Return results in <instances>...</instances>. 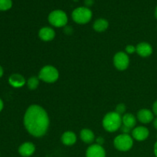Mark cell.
<instances>
[{"label":"cell","instance_id":"cell-27","mask_svg":"<svg viewBox=\"0 0 157 157\" xmlns=\"http://www.w3.org/2000/svg\"><path fill=\"white\" fill-rule=\"evenodd\" d=\"M154 154L155 156H156V157H157V142L154 145Z\"/></svg>","mask_w":157,"mask_h":157},{"label":"cell","instance_id":"cell-15","mask_svg":"<svg viewBox=\"0 0 157 157\" xmlns=\"http://www.w3.org/2000/svg\"><path fill=\"white\" fill-rule=\"evenodd\" d=\"M61 142L65 146H72L76 143L77 136L74 132L66 131L61 136Z\"/></svg>","mask_w":157,"mask_h":157},{"label":"cell","instance_id":"cell-32","mask_svg":"<svg viewBox=\"0 0 157 157\" xmlns=\"http://www.w3.org/2000/svg\"><path fill=\"white\" fill-rule=\"evenodd\" d=\"M73 1H75V2H77V1H78V0H73Z\"/></svg>","mask_w":157,"mask_h":157},{"label":"cell","instance_id":"cell-5","mask_svg":"<svg viewBox=\"0 0 157 157\" xmlns=\"http://www.w3.org/2000/svg\"><path fill=\"white\" fill-rule=\"evenodd\" d=\"M48 19L49 23L52 25L55 26L56 28H61L66 26L67 21H68L67 14L64 11L59 10V9L52 11L48 15Z\"/></svg>","mask_w":157,"mask_h":157},{"label":"cell","instance_id":"cell-18","mask_svg":"<svg viewBox=\"0 0 157 157\" xmlns=\"http://www.w3.org/2000/svg\"><path fill=\"white\" fill-rule=\"evenodd\" d=\"M122 123L123 125L129 127L130 129H132L135 127L136 124V117L132 113H126L123 116Z\"/></svg>","mask_w":157,"mask_h":157},{"label":"cell","instance_id":"cell-24","mask_svg":"<svg viewBox=\"0 0 157 157\" xmlns=\"http://www.w3.org/2000/svg\"><path fill=\"white\" fill-rule=\"evenodd\" d=\"M94 3V0H84V5H85V7H90L92 6Z\"/></svg>","mask_w":157,"mask_h":157},{"label":"cell","instance_id":"cell-17","mask_svg":"<svg viewBox=\"0 0 157 157\" xmlns=\"http://www.w3.org/2000/svg\"><path fill=\"white\" fill-rule=\"evenodd\" d=\"M109 26V23L105 18H98L94 22L93 28L98 32H105Z\"/></svg>","mask_w":157,"mask_h":157},{"label":"cell","instance_id":"cell-31","mask_svg":"<svg viewBox=\"0 0 157 157\" xmlns=\"http://www.w3.org/2000/svg\"><path fill=\"white\" fill-rule=\"evenodd\" d=\"M155 17H156V18L157 19V6L156 7V9H155Z\"/></svg>","mask_w":157,"mask_h":157},{"label":"cell","instance_id":"cell-16","mask_svg":"<svg viewBox=\"0 0 157 157\" xmlns=\"http://www.w3.org/2000/svg\"><path fill=\"white\" fill-rule=\"evenodd\" d=\"M80 136H81V140L85 144H91L95 140L94 133L90 129H83L80 133Z\"/></svg>","mask_w":157,"mask_h":157},{"label":"cell","instance_id":"cell-19","mask_svg":"<svg viewBox=\"0 0 157 157\" xmlns=\"http://www.w3.org/2000/svg\"><path fill=\"white\" fill-rule=\"evenodd\" d=\"M39 78L35 76L29 78L28 79L27 82H26L29 89H30V90H35L36 88H38V85H39Z\"/></svg>","mask_w":157,"mask_h":157},{"label":"cell","instance_id":"cell-21","mask_svg":"<svg viewBox=\"0 0 157 157\" xmlns=\"http://www.w3.org/2000/svg\"><path fill=\"white\" fill-rule=\"evenodd\" d=\"M126 111V106L124 104H119L116 107V110L115 112L117 113L118 114H120L121 116V114L124 113V112Z\"/></svg>","mask_w":157,"mask_h":157},{"label":"cell","instance_id":"cell-25","mask_svg":"<svg viewBox=\"0 0 157 157\" xmlns=\"http://www.w3.org/2000/svg\"><path fill=\"white\" fill-rule=\"evenodd\" d=\"M96 142H97L96 144H98V145H100V146H102L103 144H104V139L103 137L99 136V137L97 138Z\"/></svg>","mask_w":157,"mask_h":157},{"label":"cell","instance_id":"cell-6","mask_svg":"<svg viewBox=\"0 0 157 157\" xmlns=\"http://www.w3.org/2000/svg\"><path fill=\"white\" fill-rule=\"evenodd\" d=\"M113 145L117 150L121 152L129 151L133 147V138L129 134H121L114 138Z\"/></svg>","mask_w":157,"mask_h":157},{"label":"cell","instance_id":"cell-20","mask_svg":"<svg viewBox=\"0 0 157 157\" xmlns=\"http://www.w3.org/2000/svg\"><path fill=\"white\" fill-rule=\"evenodd\" d=\"M12 7V0H0V11L9 10Z\"/></svg>","mask_w":157,"mask_h":157},{"label":"cell","instance_id":"cell-11","mask_svg":"<svg viewBox=\"0 0 157 157\" xmlns=\"http://www.w3.org/2000/svg\"><path fill=\"white\" fill-rule=\"evenodd\" d=\"M35 147L32 143L26 142L21 144L18 148V153L23 157H29L34 154Z\"/></svg>","mask_w":157,"mask_h":157},{"label":"cell","instance_id":"cell-26","mask_svg":"<svg viewBox=\"0 0 157 157\" xmlns=\"http://www.w3.org/2000/svg\"><path fill=\"white\" fill-rule=\"evenodd\" d=\"M153 113H154L155 115H156V116H157V101L154 103V104H153Z\"/></svg>","mask_w":157,"mask_h":157},{"label":"cell","instance_id":"cell-8","mask_svg":"<svg viewBox=\"0 0 157 157\" xmlns=\"http://www.w3.org/2000/svg\"><path fill=\"white\" fill-rule=\"evenodd\" d=\"M86 157H106L105 150L102 146L93 144L87 148Z\"/></svg>","mask_w":157,"mask_h":157},{"label":"cell","instance_id":"cell-7","mask_svg":"<svg viewBox=\"0 0 157 157\" xmlns=\"http://www.w3.org/2000/svg\"><path fill=\"white\" fill-rule=\"evenodd\" d=\"M113 65L119 71H124L129 67L130 58L125 52H117L113 57Z\"/></svg>","mask_w":157,"mask_h":157},{"label":"cell","instance_id":"cell-28","mask_svg":"<svg viewBox=\"0 0 157 157\" xmlns=\"http://www.w3.org/2000/svg\"><path fill=\"white\" fill-rule=\"evenodd\" d=\"M153 126H154L155 129H156L157 130V117L156 119H154V121H153Z\"/></svg>","mask_w":157,"mask_h":157},{"label":"cell","instance_id":"cell-10","mask_svg":"<svg viewBox=\"0 0 157 157\" xmlns=\"http://www.w3.org/2000/svg\"><path fill=\"white\" fill-rule=\"evenodd\" d=\"M136 52L140 56L143 57V58H147L152 55L153 48L149 43L140 42L136 47Z\"/></svg>","mask_w":157,"mask_h":157},{"label":"cell","instance_id":"cell-4","mask_svg":"<svg viewBox=\"0 0 157 157\" xmlns=\"http://www.w3.org/2000/svg\"><path fill=\"white\" fill-rule=\"evenodd\" d=\"M59 78V73L56 67L52 65L44 66L40 70L38 74V78L46 83H54L58 81Z\"/></svg>","mask_w":157,"mask_h":157},{"label":"cell","instance_id":"cell-22","mask_svg":"<svg viewBox=\"0 0 157 157\" xmlns=\"http://www.w3.org/2000/svg\"><path fill=\"white\" fill-rule=\"evenodd\" d=\"M125 49H126V53L130 54V55H131V54L134 53V52H136V47H134L133 45H131V44L127 45Z\"/></svg>","mask_w":157,"mask_h":157},{"label":"cell","instance_id":"cell-13","mask_svg":"<svg viewBox=\"0 0 157 157\" xmlns=\"http://www.w3.org/2000/svg\"><path fill=\"white\" fill-rule=\"evenodd\" d=\"M153 113L149 109H141L137 113V119L143 124H149L153 120Z\"/></svg>","mask_w":157,"mask_h":157},{"label":"cell","instance_id":"cell-23","mask_svg":"<svg viewBox=\"0 0 157 157\" xmlns=\"http://www.w3.org/2000/svg\"><path fill=\"white\" fill-rule=\"evenodd\" d=\"M121 131L123 132V134H128V133L130 132V130H131V129H130L129 127H126V126L122 125L121 127Z\"/></svg>","mask_w":157,"mask_h":157},{"label":"cell","instance_id":"cell-2","mask_svg":"<svg viewBox=\"0 0 157 157\" xmlns=\"http://www.w3.org/2000/svg\"><path fill=\"white\" fill-rule=\"evenodd\" d=\"M103 127L107 132L113 133L119 130L122 126V117L116 112H110L103 119Z\"/></svg>","mask_w":157,"mask_h":157},{"label":"cell","instance_id":"cell-1","mask_svg":"<svg viewBox=\"0 0 157 157\" xmlns=\"http://www.w3.org/2000/svg\"><path fill=\"white\" fill-rule=\"evenodd\" d=\"M49 123L47 112L39 105H31L25 113V127L35 137H41L47 133Z\"/></svg>","mask_w":157,"mask_h":157},{"label":"cell","instance_id":"cell-29","mask_svg":"<svg viewBox=\"0 0 157 157\" xmlns=\"http://www.w3.org/2000/svg\"><path fill=\"white\" fill-rule=\"evenodd\" d=\"M3 102H2V101L1 99H0V112L2 111V109H3Z\"/></svg>","mask_w":157,"mask_h":157},{"label":"cell","instance_id":"cell-3","mask_svg":"<svg viewBox=\"0 0 157 157\" xmlns=\"http://www.w3.org/2000/svg\"><path fill=\"white\" fill-rule=\"evenodd\" d=\"M92 15L93 14H92L91 10L85 6L76 8L71 14L72 19L75 21V22L80 25L88 23L91 20Z\"/></svg>","mask_w":157,"mask_h":157},{"label":"cell","instance_id":"cell-9","mask_svg":"<svg viewBox=\"0 0 157 157\" xmlns=\"http://www.w3.org/2000/svg\"><path fill=\"white\" fill-rule=\"evenodd\" d=\"M150 132L145 127H137L132 131V136L137 141H144L148 138Z\"/></svg>","mask_w":157,"mask_h":157},{"label":"cell","instance_id":"cell-14","mask_svg":"<svg viewBox=\"0 0 157 157\" xmlns=\"http://www.w3.org/2000/svg\"><path fill=\"white\" fill-rule=\"evenodd\" d=\"M9 83L12 87L15 88H19L25 84L26 81L22 75L19 74H13L9 77Z\"/></svg>","mask_w":157,"mask_h":157},{"label":"cell","instance_id":"cell-12","mask_svg":"<svg viewBox=\"0 0 157 157\" xmlns=\"http://www.w3.org/2000/svg\"><path fill=\"white\" fill-rule=\"evenodd\" d=\"M38 36L41 40L44 41H50L55 38V32L52 28L43 27L41 28L38 32Z\"/></svg>","mask_w":157,"mask_h":157},{"label":"cell","instance_id":"cell-30","mask_svg":"<svg viewBox=\"0 0 157 157\" xmlns=\"http://www.w3.org/2000/svg\"><path fill=\"white\" fill-rule=\"evenodd\" d=\"M2 75H3V69H2V67L0 66V78H1Z\"/></svg>","mask_w":157,"mask_h":157}]
</instances>
